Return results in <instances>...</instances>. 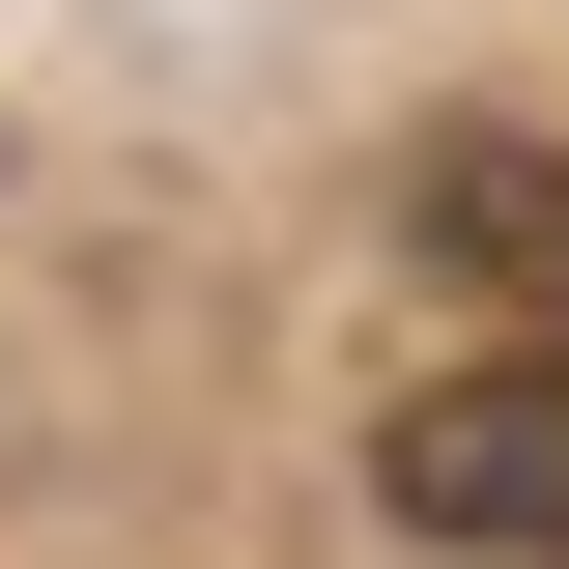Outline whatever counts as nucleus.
<instances>
[{"label":"nucleus","mask_w":569,"mask_h":569,"mask_svg":"<svg viewBox=\"0 0 569 569\" xmlns=\"http://www.w3.org/2000/svg\"><path fill=\"white\" fill-rule=\"evenodd\" d=\"M370 485H399V541H456V569H569V342L427 370V399L370 427Z\"/></svg>","instance_id":"1"},{"label":"nucleus","mask_w":569,"mask_h":569,"mask_svg":"<svg viewBox=\"0 0 569 569\" xmlns=\"http://www.w3.org/2000/svg\"><path fill=\"white\" fill-rule=\"evenodd\" d=\"M427 257L485 284L512 342H569V142H456V171H427Z\"/></svg>","instance_id":"2"}]
</instances>
